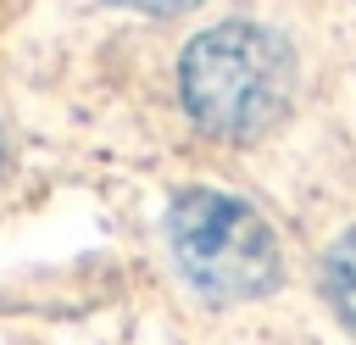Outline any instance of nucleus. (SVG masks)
I'll return each instance as SVG.
<instances>
[{
	"label": "nucleus",
	"mask_w": 356,
	"mask_h": 345,
	"mask_svg": "<svg viewBox=\"0 0 356 345\" xmlns=\"http://www.w3.org/2000/svg\"><path fill=\"white\" fill-rule=\"evenodd\" d=\"M178 95L211 139H261L295 100V50L278 28L217 22L184 45Z\"/></svg>",
	"instance_id": "obj_1"
},
{
	"label": "nucleus",
	"mask_w": 356,
	"mask_h": 345,
	"mask_svg": "<svg viewBox=\"0 0 356 345\" xmlns=\"http://www.w3.org/2000/svg\"><path fill=\"white\" fill-rule=\"evenodd\" d=\"M167 250L184 284L211 306L261 300L284 284L273 223L228 189H178L167 206Z\"/></svg>",
	"instance_id": "obj_2"
},
{
	"label": "nucleus",
	"mask_w": 356,
	"mask_h": 345,
	"mask_svg": "<svg viewBox=\"0 0 356 345\" xmlns=\"http://www.w3.org/2000/svg\"><path fill=\"white\" fill-rule=\"evenodd\" d=\"M323 295L339 312V323L356 334V228H345L323 256Z\"/></svg>",
	"instance_id": "obj_3"
},
{
	"label": "nucleus",
	"mask_w": 356,
	"mask_h": 345,
	"mask_svg": "<svg viewBox=\"0 0 356 345\" xmlns=\"http://www.w3.org/2000/svg\"><path fill=\"white\" fill-rule=\"evenodd\" d=\"M111 6H128V11H145V17H178L200 0H111Z\"/></svg>",
	"instance_id": "obj_4"
},
{
	"label": "nucleus",
	"mask_w": 356,
	"mask_h": 345,
	"mask_svg": "<svg viewBox=\"0 0 356 345\" xmlns=\"http://www.w3.org/2000/svg\"><path fill=\"white\" fill-rule=\"evenodd\" d=\"M0 161H6V139H0Z\"/></svg>",
	"instance_id": "obj_5"
}]
</instances>
